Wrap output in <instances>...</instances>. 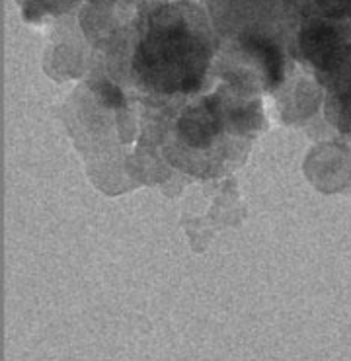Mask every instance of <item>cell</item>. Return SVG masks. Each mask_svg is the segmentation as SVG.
Here are the masks:
<instances>
[{"label": "cell", "instance_id": "6da1fadb", "mask_svg": "<svg viewBox=\"0 0 351 361\" xmlns=\"http://www.w3.org/2000/svg\"><path fill=\"white\" fill-rule=\"evenodd\" d=\"M211 51L184 18L160 12L152 18L135 53V73L160 92H192L201 85Z\"/></svg>", "mask_w": 351, "mask_h": 361}, {"label": "cell", "instance_id": "7a4b0ae2", "mask_svg": "<svg viewBox=\"0 0 351 361\" xmlns=\"http://www.w3.org/2000/svg\"><path fill=\"white\" fill-rule=\"evenodd\" d=\"M301 53L328 80L351 63V32L330 20H312L299 35Z\"/></svg>", "mask_w": 351, "mask_h": 361}, {"label": "cell", "instance_id": "3957f363", "mask_svg": "<svg viewBox=\"0 0 351 361\" xmlns=\"http://www.w3.org/2000/svg\"><path fill=\"white\" fill-rule=\"evenodd\" d=\"M223 121L221 102L213 96L185 111L178 123V133L192 149H209L223 131Z\"/></svg>", "mask_w": 351, "mask_h": 361}, {"label": "cell", "instance_id": "277c9868", "mask_svg": "<svg viewBox=\"0 0 351 361\" xmlns=\"http://www.w3.org/2000/svg\"><path fill=\"white\" fill-rule=\"evenodd\" d=\"M328 118L340 131L351 133V65L328 80Z\"/></svg>", "mask_w": 351, "mask_h": 361}, {"label": "cell", "instance_id": "5b68a950", "mask_svg": "<svg viewBox=\"0 0 351 361\" xmlns=\"http://www.w3.org/2000/svg\"><path fill=\"white\" fill-rule=\"evenodd\" d=\"M244 45L248 47L252 55H256V57L264 61L266 75H268V85L276 86L281 80V71H283V57H281L279 49L273 43L264 39V37H258V35L246 37Z\"/></svg>", "mask_w": 351, "mask_h": 361}]
</instances>
